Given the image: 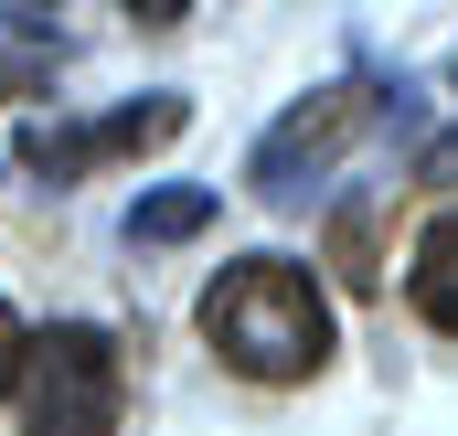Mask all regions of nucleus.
<instances>
[{"label":"nucleus","mask_w":458,"mask_h":436,"mask_svg":"<svg viewBox=\"0 0 458 436\" xmlns=\"http://www.w3.org/2000/svg\"><path fill=\"white\" fill-rule=\"evenodd\" d=\"M203 340L225 351L245 383H310L320 362H331V298H320V277L310 266H288V256H234L225 277L203 288Z\"/></svg>","instance_id":"obj_1"},{"label":"nucleus","mask_w":458,"mask_h":436,"mask_svg":"<svg viewBox=\"0 0 458 436\" xmlns=\"http://www.w3.org/2000/svg\"><path fill=\"white\" fill-rule=\"evenodd\" d=\"M21 436H117L128 415V362L97 320H54V330H21Z\"/></svg>","instance_id":"obj_2"},{"label":"nucleus","mask_w":458,"mask_h":436,"mask_svg":"<svg viewBox=\"0 0 458 436\" xmlns=\"http://www.w3.org/2000/svg\"><path fill=\"white\" fill-rule=\"evenodd\" d=\"M192 128L182 96H139V107H107V117H21V171H43V181H86V171H117V160H139V149H171Z\"/></svg>","instance_id":"obj_3"},{"label":"nucleus","mask_w":458,"mask_h":436,"mask_svg":"<svg viewBox=\"0 0 458 436\" xmlns=\"http://www.w3.org/2000/svg\"><path fill=\"white\" fill-rule=\"evenodd\" d=\"M373 117H384V96H373V86H320V96H299V107H288L267 138H256L245 181H256L267 203H299V192H310V181L342 160V149L373 128Z\"/></svg>","instance_id":"obj_4"},{"label":"nucleus","mask_w":458,"mask_h":436,"mask_svg":"<svg viewBox=\"0 0 458 436\" xmlns=\"http://www.w3.org/2000/svg\"><path fill=\"white\" fill-rule=\"evenodd\" d=\"M405 298L427 330H458V214H437L416 234V266H405Z\"/></svg>","instance_id":"obj_5"},{"label":"nucleus","mask_w":458,"mask_h":436,"mask_svg":"<svg viewBox=\"0 0 458 436\" xmlns=\"http://www.w3.org/2000/svg\"><path fill=\"white\" fill-rule=\"evenodd\" d=\"M214 223V192L203 181H171V192H139L128 203V245H182V234H203Z\"/></svg>","instance_id":"obj_6"},{"label":"nucleus","mask_w":458,"mask_h":436,"mask_svg":"<svg viewBox=\"0 0 458 436\" xmlns=\"http://www.w3.org/2000/svg\"><path fill=\"white\" fill-rule=\"evenodd\" d=\"M54 75H64V32H21V21L0 11V107L32 96V86H54Z\"/></svg>","instance_id":"obj_7"},{"label":"nucleus","mask_w":458,"mask_h":436,"mask_svg":"<svg viewBox=\"0 0 458 436\" xmlns=\"http://www.w3.org/2000/svg\"><path fill=\"white\" fill-rule=\"evenodd\" d=\"M331 256H342V288H373V223H362V214L331 223Z\"/></svg>","instance_id":"obj_8"},{"label":"nucleus","mask_w":458,"mask_h":436,"mask_svg":"<svg viewBox=\"0 0 458 436\" xmlns=\"http://www.w3.org/2000/svg\"><path fill=\"white\" fill-rule=\"evenodd\" d=\"M427 181H437V192H458V128H448V138H427Z\"/></svg>","instance_id":"obj_9"},{"label":"nucleus","mask_w":458,"mask_h":436,"mask_svg":"<svg viewBox=\"0 0 458 436\" xmlns=\"http://www.w3.org/2000/svg\"><path fill=\"white\" fill-rule=\"evenodd\" d=\"M182 11H192V0H128V21H149V32H171Z\"/></svg>","instance_id":"obj_10"},{"label":"nucleus","mask_w":458,"mask_h":436,"mask_svg":"<svg viewBox=\"0 0 458 436\" xmlns=\"http://www.w3.org/2000/svg\"><path fill=\"white\" fill-rule=\"evenodd\" d=\"M11 362H21V320H11V298H0V383H11Z\"/></svg>","instance_id":"obj_11"}]
</instances>
